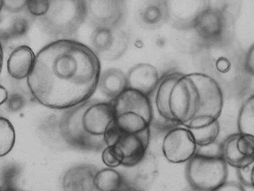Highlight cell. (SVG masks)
Segmentation results:
<instances>
[{
    "instance_id": "6da1fadb",
    "label": "cell",
    "mask_w": 254,
    "mask_h": 191,
    "mask_svg": "<svg viewBox=\"0 0 254 191\" xmlns=\"http://www.w3.org/2000/svg\"><path fill=\"white\" fill-rule=\"evenodd\" d=\"M100 74L99 57L92 49L76 40L59 39L37 53L27 83L40 104L67 109L90 99Z\"/></svg>"
},
{
    "instance_id": "7a4b0ae2",
    "label": "cell",
    "mask_w": 254,
    "mask_h": 191,
    "mask_svg": "<svg viewBox=\"0 0 254 191\" xmlns=\"http://www.w3.org/2000/svg\"><path fill=\"white\" fill-rule=\"evenodd\" d=\"M149 98L152 123L155 124L165 120L175 126L186 127L198 116L201 108V98L190 74L164 75Z\"/></svg>"
},
{
    "instance_id": "3957f363",
    "label": "cell",
    "mask_w": 254,
    "mask_h": 191,
    "mask_svg": "<svg viewBox=\"0 0 254 191\" xmlns=\"http://www.w3.org/2000/svg\"><path fill=\"white\" fill-rule=\"evenodd\" d=\"M110 101L115 123L124 133L136 134L150 128L152 111L149 96L127 89Z\"/></svg>"
},
{
    "instance_id": "277c9868",
    "label": "cell",
    "mask_w": 254,
    "mask_h": 191,
    "mask_svg": "<svg viewBox=\"0 0 254 191\" xmlns=\"http://www.w3.org/2000/svg\"><path fill=\"white\" fill-rule=\"evenodd\" d=\"M86 18L85 1H50L49 10L42 21L49 33L69 39L77 33Z\"/></svg>"
},
{
    "instance_id": "5b68a950",
    "label": "cell",
    "mask_w": 254,
    "mask_h": 191,
    "mask_svg": "<svg viewBox=\"0 0 254 191\" xmlns=\"http://www.w3.org/2000/svg\"><path fill=\"white\" fill-rule=\"evenodd\" d=\"M186 175L189 186L202 191H212L227 181V164L223 158L194 155L187 162Z\"/></svg>"
},
{
    "instance_id": "8992f818",
    "label": "cell",
    "mask_w": 254,
    "mask_h": 191,
    "mask_svg": "<svg viewBox=\"0 0 254 191\" xmlns=\"http://www.w3.org/2000/svg\"><path fill=\"white\" fill-rule=\"evenodd\" d=\"M89 100L66 109L60 120L59 130L69 145L81 150L98 151L106 148L104 139L89 136L82 125V115Z\"/></svg>"
},
{
    "instance_id": "52a82bcc",
    "label": "cell",
    "mask_w": 254,
    "mask_h": 191,
    "mask_svg": "<svg viewBox=\"0 0 254 191\" xmlns=\"http://www.w3.org/2000/svg\"><path fill=\"white\" fill-rule=\"evenodd\" d=\"M86 18L96 29L112 30L121 27L126 17L123 1H85Z\"/></svg>"
},
{
    "instance_id": "ba28073f",
    "label": "cell",
    "mask_w": 254,
    "mask_h": 191,
    "mask_svg": "<svg viewBox=\"0 0 254 191\" xmlns=\"http://www.w3.org/2000/svg\"><path fill=\"white\" fill-rule=\"evenodd\" d=\"M196 145L188 128L179 126L166 133L162 141L163 155L172 164L187 162L195 155Z\"/></svg>"
},
{
    "instance_id": "9c48e42d",
    "label": "cell",
    "mask_w": 254,
    "mask_h": 191,
    "mask_svg": "<svg viewBox=\"0 0 254 191\" xmlns=\"http://www.w3.org/2000/svg\"><path fill=\"white\" fill-rule=\"evenodd\" d=\"M222 156L226 164L242 168L254 162V136L235 133L222 142Z\"/></svg>"
},
{
    "instance_id": "30bf717a",
    "label": "cell",
    "mask_w": 254,
    "mask_h": 191,
    "mask_svg": "<svg viewBox=\"0 0 254 191\" xmlns=\"http://www.w3.org/2000/svg\"><path fill=\"white\" fill-rule=\"evenodd\" d=\"M114 120V109L111 101L89 100L82 115V125L89 136L103 139L106 130Z\"/></svg>"
},
{
    "instance_id": "8fae6325",
    "label": "cell",
    "mask_w": 254,
    "mask_h": 191,
    "mask_svg": "<svg viewBox=\"0 0 254 191\" xmlns=\"http://www.w3.org/2000/svg\"><path fill=\"white\" fill-rule=\"evenodd\" d=\"M151 138V129L148 128L136 134L124 133L117 145L123 161L122 165L127 168L136 167L145 156Z\"/></svg>"
},
{
    "instance_id": "7c38bea8",
    "label": "cell",
    "mask_w": 254,
    "mask_h": 191,
    "mask_svg": "<svg viewBox=\"0 0 254 191\" xmlns=\"http://www.w3.org/2000/svg\"><path fill=\"white\" fill-rule=\"evenodd\" d=\"M225 24L222 11L206 7L197 14L192 27L202 39L206 42H214L222 37Z\"/></svg>"
},
{
    "instance_id": "4fadbf2b",
    "label": "cell",
    "mask_w": 254,
    "mask_h": 191,
    "mask_svg": "<svg viewBox=\"0 0 254 191\" xmlns=\"http://www.w3.org/2000/svg\"><path fill=\"white\" fill-rule=\"evenodd\" d=\"M126 75L127 89L135 90L147 96L154 93L161 79L156 68L149 64L134 65Z\"/></svg>"
},
{
    "instance_id": "5bb4252c",
    "label": "cell",
    "mask_w": 254,
    "mask_h": 191,
    "mask_svg": "<svg viewBox=\"0 0 254 191\" xmlns=\"http://www.w3.org/2000/svg\"><path fill=\"white\" fill-rule=\"evenodd\" d=\"M98 169L92 165H80L68 170L62 180L64 191H96L95 178Z\"/></svg>"
},
{
    "instance_id": "9a60e30c",
    "label": "cell",
    "mask_w": 254,
    "mask_h": 191,
    "mask_svg": "<svg viewBox=\"0 0 254 191\" xmlns=\"http://www.w3.org/2000/svg\"><path fill=\"white\" fill-rule=\"evenodd\" d=\"M36 55L30 47L23 45L12 51L7 60V71L14 79L27 78L33 67Z\"/></svg>"
},
{
    "instance_id": "2e32d148",
    "label": "cell",
    "mask_w": 254,
    "mask_h": 191,
    "mask_svg": "<svg viewBox=\"0 0 254 191\" xmlns=\"http://www.w3.org/2000/svg\"><path fill=\"white\" fill-rule=\"evenodd\" d=\"M98 88L103 95L114 99L127 89V75L119 69H108L100 74Z\"/></svg>"
},
{
    "instance_id": "e0dca14e",
    "label": "cell",
    "mask_w": 254,
    "mask_h": 191,
    "mask_svg": "<svg viewBox=\"0 0 254 191\" xmlns=\"http://www.w3.org/2000/svg\"><path fill=\"white\" fill-rule=\"evenodd\" d=\"M137 167L136 187L143 189L151 186L159 173L158 163L156 156L151 152H147Z\"/></svg>"
},
{
    "instance_id": "ac0fdd59",
    "label": "cell",
    "mask_w": 254,
    "mask_h": 191,
    "mask_svg": "<svg viewBox=\"0 0 254 191\" xmlns=\"http://www.w3.org/2000/svg\"><path fill=\"white\" fill-rule=\"evenodd\" d=\"M126 184L122 175L112 168L99 170L95 178V186L98 191H117Z\"/></svg>"
},
{
    "instance_id": "d6986e66",
    "label": "cell",
    "mask_w": 254,
    "mask_h": 191,
    "mask_svg": "<svg viewBox=\"0 0 254 191\" xmlns=\"http://www.w3.org/2000/svg\"><path fill=\"white\" fill-rule=\"evenodd\" d=\"M140 20L148 27H157L168 19L167 4L166 2L150 3L142 9L140 13Z\"/></svg>"
},
{
    "instance_id": "ffe728a7",
    "label": "cell",
    "mask_w": 254,
    "mask_h": 191,
    "mask_svg": "<svg viewBox=\"0 0 254 191\" xmlns=\"http://www.w3.org/2000/svg\"><path fill=\"white\" fill-rule=\"evenodd\" d=\"M238 128L241 134L254 136V96L243 103L238 117Z\"/></svg>"
},
{
    "instance_id": "44dd1931",
    "label": "cell",
    "mask_w": 254,
    "mask_h": 191,
    "mask_svg": "<svg viewBox=\"0 0 254 191\" xmlns=\"http://www.w3.org/2000/svg\"><path fill=\"white\" fill-rule=\"evenodd\" d=\"M114 30L96 29L90 37V43L94 52L102 57L111 49L114 42Z\"/></svg>"
},
{
    "instance_id": "7402d4cb",
    "label": "cell",
    "mask_w": 254,
    "mask_h": 191,
    "mask_svg": "<svg viewBox=\"0 0 254 191\" xmlns=\"http://www.w3.org/2000/svg\"><path fill=\"white\" fill-rule=\"evenodd\" d=\"M114 38L111 49L102 56L105 60L113 61L122 57L127 51L129 38L125 30L117 28L114 30Z\"/></svg>"
},
{
    "instance_id": "603a6c76",
    "label": "cell",
    "mask_w": 254,
    "mask_h": 191,
    "mask_svg": "<svg viewBox=\"0 0 254 191\" xmlns=\"http://www.w3.org/2000/svg\"><path fill=\"white\" fill-rule=\"evenodd\" d=\"M15 142L13 126L8 119L0 117V157L11 151Z\"/></svg>"
},
{
    "instance_id": "cb8c5ba5",
    "label": "cell",
    "mask_w": 254,
    "mask_h": 191,
    "mask_svg": "<svg viewBox=\"0 0 254 191\" xmlns=\"http://www.w3.org/2000/svg\"><path fill=\"white\" fill-rule=\"evenodd\" d=\"M188 129L192 133L196 146H206L217 141L220 133V124L217 120L205 127Z\"/></svg>"
},
{
    "instance_id": "d4e9b609",
    "label": "cell",
    "mask_w": 254,
    "mask_h": 191,
    "mask_svg": "<svg viewBox=\"0 0 254 191\" xmlns=\"http://www.w3.org/2000/svg\"><path fill=\"white\" fill-rule=\"evenodd\" d=\"M103 164L109 168H115L122 165L123 158L117 146H107L103 149L102 155Z\"/></svg>"
},
{
    "instance_id": "484cf974",
    "label": "cell",
    "mask_w": 254,
    "mask_h": 191,
    "mask_svg": "<svg viewBox=\"0 0 254 191\" xmlns=\"http://www.w3.org/2000/svg\"><path fill=\"white\" fill-rule=\"evenodd\" d=\"M195 155L206 158H223L222 143L216 141V142L208 145L196 146Z\"/></svg>"
},
{
    "instance_id": "4316f807",
    "label": "cell",
    "mask_w": 254,
    "mask_h": 191,
    "mask_svg": "<svg viewBox=\"0 0 254 191\" xmlns=\"http://www.w3.org/2000/svg\"><path fill=\"white\" fill-rule=\"evenodd\" d=\"M50 1L48 0H30L27 2V8L30 13L37 17H43L49 10Z\"/></svg>"
},
{
    "instance_id": "83f0119b",
    "label": "cell",
    "mask_w": 254,
    "mask_h": 191,
    "mask_svg": "<svg viewBox=\"0 0 254 191\" xmlns=\"http://www.w3.org/2000/svg\"><path fill=\"white\" fill-rule=\"evenodd\" d=\"M124 133L123 131L118 127L115 120L113 121L103 135L106 147L117 145Z\"/></svg>"
},
{
    "instance_id": "f1b7e54d",
    "label": "cell",
    "mask_w": 254,
    "mask_h": 191,
    "mask_svg": "<svg viewBox=\"0 0 254 191\" xmlns=\"http://www.w3.org/2000/svg\"><path fill=\"white\" fill-rule=\"evenodd\" d=\"M254 162L246 167L237 169V174L241 184L249 188H254Z\"/></svg>"
},
{
    "instance_id": "f546056e",
    "label": "cell",
    "mask_w": 254,
    "mask_h": 191,
    "mask_svg": "<svg viewBox=\"0 0 254 191\" xmlns=\"http://www.w3.org/2000/svg\"><path fill=\"white\" fill-rule=\"evenodd\" d=\"M28 1H3V6L10 12H18L27 4Z\"/></svg>"
},
{
    "instance_id": "4dcf8cb0",
    "label": "cell",
    "mask_w": 254,
    "mask_h": 191,
    "mask_svg": "<svg viewBox=\"0 0 254 191\" xmlns=\"http://www.w3.org/2000/svg\"><path fill=\"white\" fill-rule=\"evenodd\" d=\"M212 191H246V190L242 185L237 183V182L226 181L217 189Z\"/></svg>"
},
{
    "instance_id": "1f68e13d",
    "label": "cell",
    "mask_w": 254,
    "mask_h": 191,
    "mask_svg": "<svg viewBox=\"0 0 254 191\" xmlns=\"http://www.w3.org/2000/svg\"><path fill=\"white\" fill-rule=\"evenodd\" d=\"M216 68L219 73H227L231 68V62L227 58H219L216 62Z\"/></svg>"
},
{
    "instance_id": "d6a6232c",
    "label": "cell",
    "mask_w": 254,
    "mask_h": 191,
    "mask_svg": "<svg viewBox=\"0 0 254 191\" xmlns=\"http://www.w3.org/2000/svg\"><path fill=\"white\" fill-rule=\"evenodd\" d=\"M29 29V23L26 20L18 19L15 22L13 26V31L18 35H23L26 33Z\"/></svg>"
},
{
    "instance_id": "836d02e7",
    "label": "cell",
    "mask_w": 254,
    "mask_h": 191,
    "mask_svg": "<svg viewBox=\"0 0 254 191\" xmlns=\"http://www.w3.org/2000/svg\"><path fill=\"white\" fill-rule=\"evenodd\" d=\"M246 68L250 74L254 73V46L251 47L248 52L246 59Z\"/></svg>"
},
{
    "instance_id": "e575fe53",
    "label": "cell",
    "mask_w": 254,
    "mask_h": 191,
    "mask_svg": "<svg viewBox=\"0 0 254 191\" xmlns=\"http://www.w3.org/2000/svg\"><path fill=\"white\" fill-rule=\"evenodd\" d=\"M24 100L23 97L20 95H14L11 97L9 102V106L13 110H18L23 106Z\"/></svg>"
},
{
    "instance_id": "d590c367",
    "label": "cell",
    "mask_w": 254,
    "mask_h": 191,
    "mask_svg": "<svg viewBox=\"0 0 254 191\" xmlns=\"http://www.w3.org/2000/svg\"><path fill=\"white\" fill-rule=\"evenodd\" d=\"M8 98V93L4 87L0 85V105L4 104Z\"/></svg>"
},
{
    "instance_id": "8d00e7d4",
    "label": "cell",
    "mask_w": 254,
    "mask_h": 191,
    "mask_svg": "<svg viewBox=\"0 0 254 191\" xmlns=\"http://www.w3.org/2000/svg\"><path fill=\"white\" fill-rule=\"evenodd\" d=\"M3 65V51L1 42H0V74L2 70Z\"/></svg>"
},
{
    "instance_id": "74e56055",
    "label": "cell",
    "mask_w": 254,
    "mask_h": 191,
    "mask_svg": "<svg viewBox=\"0 0 254 191\" xmlns=\"http://www.w3.org/2000/svg\"><path fill=\"white\" fill-rule=\"evenodd\" d=\"M183 191H202L198 190H196L195 189H193V188H192L190 186H188V187L186 188Z\"/></svg>"
},
{
    "instance_id": "f35d334b",
    "label": "cell",
    "mask_w": 254,
    "mask_h": 191,
    "mask_svg": "<svg viewBox=\"0 0 254 191\" xmlns=\"http://www.w3.org/2000/svg\"><path fill=\"white\" fill-rule=\"evenodd\" d=\"M2 7H3V1H2V0H0V11H1Z\"/></svg>"
},
{
    "instance_id": "ab89813d",
    "label": "cell",
    "mask_w": 254,
    "mask_h": 191,
    "mask_svg": "<svg viewBox=\"0 0 254 191\" xmlns=\"http://www.w3.org/2000/svg\"><path fill=\"white\" fill-rule=\"evenodd\" d=\"M0 191H5V190H2V189H1V190H0Z\"/></svg>"
}]
</instances>
